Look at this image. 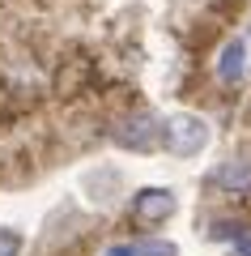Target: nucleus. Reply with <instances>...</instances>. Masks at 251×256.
<instances>
[{
  "instance_id": "nucleus-4",
  "label": "nucleus",
  "mask_w": 251,
  "mask_h": 256,
  "mask_svg": "<svg viewBox=\"0 0 251 256\" xmlns=\"http://www.w3.org/2000/svg\"><path fill=\"white\" fill-rule=\"evenodd\" d=\"M213 184H217L222 192H230V196H247V192H251V162H243V158H234V162L217 166Z\"/></svg>"
},
{
  "instance_id": "nucleus-7",
  "label": "nucleus",
  "mask_w": 251,
  "mask_h": 256,
  "mask_svg": "<svg viewBox=\"0 0 251 256\" xmlns=\"http://www.w3.org/2000/svg\"><path fill=\"white\" fill-rule=\"evenodd\" d=\"M21 252V235L9 226H0V256H17Z\"/></svg>"
},
{
  "instance_id": "nucleus-5",
  "label": "nucleus",
  "mask_w": 251,
  "mask_h": 256,
  "mask_svg": "<svg viewBox=\"0 0 251 256\" xmlns=\"http://www.w3.org/2000/svg\"><path fill=\"white\" fill-rule=\"evenodd\" d=\"M243 56H247V52H243V43H226V47H222V60H217V77H222L226 86H234V82L243 77Z\"/></svg>"
},
{
  "instance_id": "nucleus-3",
  "label": "nucleus",
  "mask_w": 251,
  "mask_h": 256,
  "mask_svg": "<svg viewBox=\"0 0 251 256\" xmlns=\"http://www.w3.org/2000/svg\"><path fill=\"white\" fill-rule=\"evenodd\" d=\"M132 210L141 222H162L175 214V196H171V188H145V192H136Z\"/></svg>"
},
{
  "instance_id": "nucleus-9",
  "label": "nucleus",
  "mask_w": 251,
  "mask_h": 256,
  "mask_svg": "<svg viewBox=\"0 0 251 256\" xmlns=\"http://www.w3.org/2000/svg\"><path fill=\"white\" fill-rule=\"evenodd\" d=\"M107 256H136V244H115L107 248Z\"/></svg>"
},
{
  "instance_id": "nucleus-2",
  "label": "nucleus",
  "mask_w": 251,
  "mask_h": 256,
  "mask_svg": "<svg viewBox=\"0 0 251 256\" xmlns=\"http://www.w3.org/2000/svg\"><path fill=\"white\" fill-rule=\"evenodd\" d=\"M205 141H209V124L200 116H175V120H166V146H171V154L192 158V154L205 150Z\"/></svg>"
},
{
  "instance_id": "nucleus-10",
  "label": "nucleus",
  "mask_w": 251,
  "mask_h": 256,
  "mask_svg": "<svg viewBox=\"0 0 251 256\" xmlns=\"http://www.w3.org/2000/svg\"><path fill=\"white\" fill-rule=\"evenodd\" d=\"M239 256H251V235H247V239H239Z\"/></svg>"
},
{
  "instance_id": "nucleus-8",
  "label": "nucleus",
  "mask_w": 251,
  "mask_h": 256,
  "mask_svg": "<svg viewBox=\"0 0 251 256\" xmlns=\"http://www.w3.org/2000/svg\"><path fill=\"white\" fill-rule=\"evenodd\" d=\"M213 239H243V226H239V222H217Z\"/></svg>"
},
{
  "instance_id": "nucleus-6",
  "label": "nucleus",
  "mask_w": 251,
  "mask_h": 256,
  "mask_svg": "<svg viewBox=\"0 0 251 256\" xmlns=\"http://www.w3.org/2000/svg\"><path fill=\"white\" fill-rule=\"evenodd\" d=\"M136 256H175V244H166V239H145V244H136Z\"/></svg>"
},
{
  "instance_id": "nucleus-1",
  "label": "nucleus",
  "mask_w": 251,
  "mask_h": 256,
  "mask_svg": "<svg viewBox=\"0 0 251 256\" xmlns=\"http://www.w3.org/2000/svg\"><path fill=\"white\" fill-rule=\"evenodd\" d=\"M111 137H115V146H124V150H153V146L166 141V124H162L153 111H136V116L119 120Z\"/></svg>"
}]
</instances>
